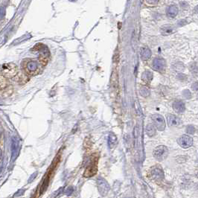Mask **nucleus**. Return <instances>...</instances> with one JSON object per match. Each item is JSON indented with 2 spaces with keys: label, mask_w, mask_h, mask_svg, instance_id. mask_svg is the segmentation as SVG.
Segmentation results:
<instances>
[{
  "label": "nucleus",
  "mask_w": 198,
  "mask_h": 198,
  "mask_svg": "<svg viewBox=\"0 0 198 198\" xmlns=\"http://www.w3.org/2000/svg\"><path fill=\"white\" fill-rule=\"evenodd\" d=\"M23 69L25 73L31 76L37 75L42 71L40 64L37 60H25L23 62Z\"/></svg>",
  "instance_id": "nucleus-1"
},
{
  "label": "nucleus",
  "mask_w": 198,
  "mask_h": 198,
  "mask_svg": "<svg viewBox=\"0 0 198 198\" xmlns=\"http://www.w3.org/2000/svg\"><path fill=\"white\" fill-rule=\"evenodd\" d=\"M32 51H34L38 54L39 60H40V64L45 66L48 63V60L50 57V52L47 46L42 43H38L34 46Z\"/></svg>",
  "instance_id": "nucleus-2"
},
{
  "label": "nucleus",
  "mask_w": 198,
  "mask_h": 198,
  "mask_svg": "<svg viewBox=\"0 0 198 198\" xmlns=\"http://www.w3.org/2000/svg\"><path fill=\"white\" fill-rule=\"evenodd\" d=\"M1 72L6 77H14L17 75L18 70L17 66L14 64H5L1 67Z\"/></svg>",
  "instance_id": "nucleus-3"
},
{
  "label": "nucleus",
  "mask_w": 198,
  "mask_h": 198,
  "mask_svg": "<svg viewBox=\"0 0 198 198\" xmlns=\"http://www.w3.org/2000/svg\"><path fill=\"white\" fill-rule=\"evenodd\" d=\"M153 155H154V158L158 161H163L166 160L168 155V149L166 146L160 145L154 149Z\"/></svg>",
  "instance_id": "nucleus-4"
},
{
  "label": "nucleus",
  "mask_w": 198,
  "mask_h": 198,
  "mask_svg": "<svg viewBox=\"0 0 198 198\" xmlns=\"http://www.w3.org/2000/svg\"><path fill=\"white\" fill-rule=\"evenodd\" d=\"M149 177L153 180H162L164 179V172L160 166H154L149 172Z\"/></svg>",
  "instance_id": "nucleus-5"
},
{
  "label": "nucleus",
  "mask_w": 198,
  "mask_h": 198,
  "mask_svg": "<svg viewBox=\"0 0 198 198\" xmlns=\"http://www.w3.org/2000/svg\"><path fill=\"white\" fill-rule=\"evenodd\" d=\"M152 121L154 122V125L156 126L159 130L162 131L166 128V121L164 119L162 115L160 114H154L151 116Z\"/></svg>",
  "instance_id": "nucleus-6"
},
{
  "label": "nucleus",
  "mask_w": 198,
  "mask_h": 198,
  "mask_svg": "<svg viewBox=\"0 0 198 198\" xmlns=\"http://www.w3.org/2000/svg\"><path fill=\"white\" fill-rule=\"evenodd\" d=\"M98 188L99 192L101 193L102 196H105L107 195L109 191H110V185L107 183L106 180L104 179H102V178H98Z\"/></svg>",
  "instance_id": "nucleus-7"
},
{
  "label": "nucleus",
  "mask_w": 198,
  "mask_h": 198,
  "mask_svg": "<svg viewBox=\"0 0 198 198\" xmlns=\"http://www.w3.org/2000/svg\"><path fill=\"white\" fill-rule=\"evenodd\" d=\"M178 144L183 148H189L193 144V138L188 135H183L178 139Z\"/></svg>",
  "instance_id": "nucleus-8"
},
{
  "label": "nucleus",
  "mask_w": 198,
  "mask_h": 198,
  "mask_svg": "<svg viewBox=\"0 0 198 198\" xmlns=\"http://www.w3.org/2000/svg\"><path fill=\"white\" fill-rule=\"evenodd\" d=\"M165 60L162 58H155L153 61L152 66L154 69L156 70V71H162L165 68Z\"/></svg>",
  "instance_id": "nucleus-9"
},
{
  "label": "nucleus",
  "mask_w": 198,
  "mask_h": 198,
  "mask_svg": "<svg viewBox=\"0 0 198 198\" xmlns=\"http://www.w3.org/2000/svg\"><path fill=\"white\" fill-rule=\"evenodd\" d=\"M173 108L174 111L180 113H183L185 111V105L184 102L182 101L177 100L173 104Z\"/></svg>",
  "instance_id": "nucleus-10"
},
{
  "label": "nucleus",
  "mask_w": 198,
  "mask_h": 198,
  "mask_svg": "<svg viewBox=\"0 0 198 198\" xmlns=\"http://www.w3.org/2000/svg\"><path fill=\"white\" fill-rule=\"evenodd\" d=\"M168 124L169 126L172 127V126H178V125L180 124V120L177 116L174 115H172V114H169L168 115Z\"/></svg>",
  "instance_id": "nucleus-11"
},
{
  "label": "nucleus",
  "mask_w": 198,
  "mask_h": 198,
  "mask_svg": "<svg viewBox=\"0 0 198 198\" xmlns=\"http://www.w3.org/2000/svg\"><path fill=\"white\" fill-rule=\"evenodd\" d=\"M178 12H179L178 8H177L176 5H170L169 7L167 8L166 14H167V16L168 17L173 18L175 17L178 14Z\"/></svg>",
  "instance_id": "nucleus-12"
},
{
  "label": "nucleus",
  "mask_w": 198,
  "mask_h": 198,
  "mask_svg": "<svg viewBox=\"0 0 198 198\" xmlns=\"http://www.w3.org/2000/svg\"><path fill=\"white\" fill-rule=\"evenodd\" d=\"M18 144H19V142H18L17 138H16V137H13V138H12V144H11V151H12L11 158L13 160L17 157V155Z\"/></svg>",
  "instance_id": "nucleus-13"
},
{
  "label": "nucleus",
  "mask_w": 198,
  "mask_h": 198,
  "mask_svg": "<svg viewBox=\"0 0 198 198\" xmlns=\"http://www.w3.org/2000/svg\"><path fill=\"white\" fill-rule=\"evenodd\" d=\"M174 27L171 25H163L162 27H161L160 29V32L164 36H168V35L171 34L174 31Z\"/></svg>",
  "instance_id": "nucleus-14"
},
{
  "label": "nucleus",
  "mask_w": 198,
  "mask_h": 198,
  "mask_svg": "<svg viewBox=\"0 0 198 198\" xmlns=\"http://www.w3.org/2000/svg\"><path fill=\"white\" fill-rule=\"evenodd\" d=\"M140 55L142 60H148L151 56V51L148 47H142L140 49Z\"/></svg>",
  "instance_id": "nucleus-15"
},
{
  "label": "nucleus",
  "mask_w": 198,
  "mask_h": 198,
  "mask_svg": "<svg viewBox=\"0 0 198 198\" xmlns=\"http://www.w3.org/2000/svg\"><path fill=\"white\" fill-rule=\"evenodd\" d=\"M97 167H96V163H95V162H92L90 166H89L87 168L86 171H85L84 175L86 177H91V176L94 175L95 172H96Z\"/></svg>",
  "instance_id": "nucleus-16"
},
{
  "label": "nucleus",
  "mask_w": 198,
  "mask_h": 198,
  "mask_svg": "<svg viewBox=\"0 0 198 198\" xmlns=\"http://www.w3.org/2000/svg\"><path fill=\"white\" fill-rule=\"evenodd\" d=\"M117 143V137L113 133H110L108 137V145L110 149H113Z\"/></svg>",
  "instance_id": "nucleus-17"
},
{
  "label": "nucleus",
  "mask_w": 198,
  "mask_h": 198,
  "mask_svg": "<svg viewBox=\"0 0 198 198\" xmlns=\"http://www.w3.org/2000/svg\"><path fill=\"white\" fill-rule=\"evenodd\" d=\"M153 79V73L150 71L144 72L142 75V80L145 83H149Z\"/></svg>",
  "instance_id": "nucleus-18"
},
{
  "label": "nucleus",
  "mask_w": 198,
  "mask_h": 198,
  "mask_svg": "<svg viewBox=\"0 0 198 198\" xmlns=\"http://www.w3.org/2000/svg\"><path fill=\"white\" fill-rule=\"evenodd\" d=\"M145 130H146V133L148 136L153 137L156 135V129L152 124H148L146 126Z\"/></svg>",
  "instance_id": "nucleus-19"
},
{
  "label": "nucleus",
  "mask_w": 198,
  "mask_h": 198,
  "mask_svg": "<svg viewBox=\"0 0 198 198\" xmlns=\"http://www.w3.org/2000/svg\"><path fill=\"white\" fill-rule=\"evenodd\" d=\"M30 37H31V35H30V34L23 35V36L19 37V38H18V39H17V40H15L14 41V42L12 43V46H16V45L19 44V43H21V42H25V41H26V40H28V39L30 38Z\"/></svg>",
  "instance_id": "nucleus-20"
},
{
  "label": "nucleus",
  "mask_w": 198,
  "mask_h": 198,
  "mask_svg": "<svg viewBox=\"0 0 198 198\" xmlns=\"http://www.w3.org/2000/svg\"><path fill=\"white\" fill-rule=\"evenodd\" d=\"M111 84L112 86L113 87L114 89L117 88L118 85V75L117 72L115 70H114L113 74H112V77H111Z\"/></svg>",
  "instance_id": "nucleus-21"
},
{
  "label": "nucleus",
  "mask_w": 198,
  "mask_h": 198,
  "mask_svg": "<svg viewBox=\"0 0 198 198\" xmlns=\"http://www.w3.org/2000/svg\"><path fill=\"white\" fill-rule=\"evenodd\" d=\"M139 93L142 97H144V98H147L150 95V89L148 88L147 87H142L139 90Z\"/></svg>",
  "instance_id": "nucleus-22"
},
{
  "label": "nucleus",
  "mask_w": 198,
  "mask_h": 198,
  "mask_svg": "<svg viewBox=\"0 0 198 198\" xmlns=\"http://www.w3.org/2000/svg\"><path fill=\"white\" fill-rule=\"evenodd\" d=\"M189 69H190L191 72H194V73H197L198 72V64L196 62H193V63H191L189 64Z\"/></svg>",
  "instance_id": "nucleus-23"
},
{
  "label": "nucleus",
  "mask_w": 198,
  "mask_h": 198,
  "mask_svg": "<svg viewBox=\"0 0 198 198\" xmlns=\"http://www.w3.org/2000/svg\"><path fill=\"white\" fill-rule=\"evenodd\" d=\"M7 85H8V81H7L6 78L0 75V89L5 88Z\"/></svg>",
  "instance_id": "nucleus-24"
},
{
  "label": "nucleus",
  "mask_w": 198,
  "mask_h": 198,
  "mask_svg": "<svg viewBox=\"0 0 198 198\" xmlns=\"http://www.w3.org/2000/svg\"><path fill=\"white\" fill-rule=\"evenodd\" d=\"M173 68H174V69H175L176 71L181 72L184 70L185 66L184 65H183V63H181V62H177V63H176V64L173 65Z\"/></svg>",
  "instance_id": "nucleus-25"
},
{
  "label": "nucleus",
  "mask_w": 198,
  "mask_h": 198,
  "mask_svg": "<svg viewBox=\"0 0 198 198\" xmlns=\"http://www.w3.org/2000/svg\"><path fill=\"white\" fill-rule=\"evenodd\" d=\"M185 131H186V133H188V134L193 135L195 133V128H194V127L193 125L189 124L186 127V128H185Z\"/></svg>",
  "instance_id": "nucleus-26"
},
{
  "label": "nucleus",
  "mask_w": 198,
  "mask_h": 198,
  "mask_svg": "<svg viewBox=\"0 0 198 198\" xmlns=\"http://www.w3.org/2000/svg\"><path fill=\"white\" fill-rule=\"evenodd\" d=\"M177 78L179 80V81H182V82H184V81H187V76L185 74L183 73H179L177 75Z\"/></svg>",
  "instance_id": "nucleus-27"
},
{
  "label": "nucleus",
  "mask_w": 198,
  "mask_h": 198,
  "mask_svg": "<svg viewBox=\"0 0 198 198\" xmlns=\"http://www.w3.org/2000/svg\"><path fill=\"white\" fill-rule=\"evenodd\" d=\"M183 95L185 98H191L192 95H191V92L189 90V89H185L183 91Z\"/></svg>",
  "instance_id": "nucleus-28"
},
{
  "label": "nucleus",
  "mask_w": 198,
  "mask_h": 198,
  "mask_svg": "<svg viewBox=\"0 0 198 198\" xmlns=\"http://www.w3.org/2000/svg\"><path fill=\"white\" fill-rule=\"evenodd\" d=\"M5 15V9L4 7L0 6V19H3Z\"/></svg>",
  "instance_id": "nucleus-29"
},
{
  "label": "nucleus",
  "mask_w": 198,
  "mask_h": 198,
  "mask_svg": "<svg viewBox=\"0 0 198 198\" xmlns=\"http://www.w3.org/2000/svg\"><path fill=\"white\" fill-rule=\"evenodd\" d=\"M187 23V21L185 19H181V20H179L177 22V25L179 26H183V25H185Z\"/></svg>",
  "instance_id": "nucleus-30"
},
{
  "label": "nucleus",
  "mask_w": 198,
  "mask_h": 198,
  "mask_svg": "<svg viewBox=\"0 0 198 198\" xmlns=\"http://www.w3.org/2000/svg\"><path fill=\"white\" fill-rule=\"evenodd\" d=\"M191 88L194 91H198V81L194 82L192 85H191Z\"/></svg>",
  "instance_id": "nucleus-31"
},
{
  "label": "nucleus",
  "mask_w": 198,
  "mask_h": 198,
  "mask_svg": "<svg viewBox=\"0 0 198 198\" xmlns=\"http://www.w3.org/2000/svg\"><path fill=\"white\" fill-rule=\"evenodd\" d=\"M146 2L147 3H148V4H150V5H156V4H157V2H158V1H146Z\"/></svg>",
  "instance_id": "nucleus-32"
},
{
  "label": "nucleus",
  "mask_w": 198,
  "mask_h": 198,
  "mask_svg": "<svg viewBox=\"0 0 198 198\" xmlns=\"http://www.w3.org/2000/svg\"><path fill=\"white\" fill-rule=\"evenodd\" d=\"M194 11L195 12V13H197V14H198V5H197L195 8H194Z\"/></svg>",
  "instance_id": "nucleus-33"
},
{
  "label": "nucleus",
  "mask_w": 198,
  "mask_h": 198,
  "mask_svg": "<svg viewBox=\"0 0 198 198\" xmlns=\"http://www.w3.org/2000/svg\"><path fill=\"white\" fill-rule=\"evenodd\" d=\"M197 178H198V172H197Z\"/></svg>",
  "instance_id": "nucleus-34"
}]
</instances>
